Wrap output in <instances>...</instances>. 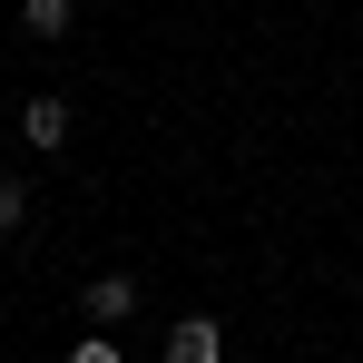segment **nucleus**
I'll return each mask as SVG.
<instances>
[{
	"mask_svg": "<svg viewBox=\"0 0 363 363\" xmlns=\"http://www.w3.org/2000/svg\"><path fill=\"white\" fill-rule=\"evenodd\" d=\"M79 314H89V334H118L128 314H138V285H128V275H99V285H89V304H79Z\"/></svg>",
	"mask_w": 363,
	"mask_h": 363,
	"instance_id": "1",
	"label": "nucleus"
},
{
	"mask_svg": "<svg viewBox=\"0 0 363 363\" xmlns=\"http://www.w3.org/2000/svg\"><path fill=\"white\" fill-rule=\"evenodd\" d=\"M216 354H226L216 314H177V324H167V363H216Z\"/></svg>",
	"mask_w": 363,
	"mask_h": 363,
	"instance_id": "2",
	"label": "nucleus"
},
{
	"mask_svg": "<svg viewBox=\"0 0 363 363\" xmlns=\"http://www.w3.org/2000/svg\"><path fill=\"white\" fill-rule=\"evenodd\" d=\"M20 128H30V147H60V138H69V108H60V99H30Z\"/></svg>",
	"mask_w": 363,
	"mask_h": 363,
	"instance_id": "3",
	"label": "nucleus"
},
{
	"mask_svg": "<svg viewBox=\"0 0 363 363\" xmlns=\"http://www.w3.org/2000/svg\"><path fill=\"white\" fill-rule=\"evenodd\" d=\"M20 20H30L40 40H60V30H69V0H20Z\"/></svg>",
	"mask_w": 363,
	"mask_h": 363,
	"instance_id": "4",
	"label": "nucleus"
},
{
	"mask_svg": "<svg viewBox=\"0 0 363 363\" xmlns=\"http://www.w3.org/2000/svg\"><path fill=\"white\" fill-rule=\"evenodd\" d=\"M69 363H118V344H108V334H79V344H69Z\"/></svg>",
	"mask_w": 363,
	"mask_h": 363,
	"instance_id": "5",
	"label": "nucleus"
},
{
	"mask_svg": "<svg viewBox=\"0 0 363 363\" xmlns=\"http://www.w3.org/2000/svg\"><path fill=\"white\" fill-rule=\"evenodd\" d=\"M20 216H30V196H20V186L0 177V236H10V226H20Z\"/></svg>",
	"mask_w": 363,
	"mask_h": 363,
	"instance_id": "6",
	"label": "nucleus"
}]
</instances>
